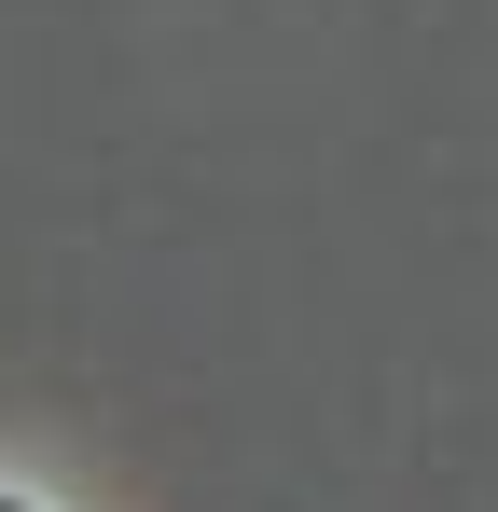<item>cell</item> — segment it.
<instances>
[{
  "mask_svg": "<svg viewBox=\"0 0 498 512\" xmlns=\"http://www.w3.org/2000/svg\"><path fill=\"white\" fill-rule=\"evenodd\" d=\"M0 512H14V499H0Z\"/></svg>",
  "mask_w": 498,
  "mask_h": 512,
  "instance_id": "obj_1",
  "label": "cell"
}]
</instances>
